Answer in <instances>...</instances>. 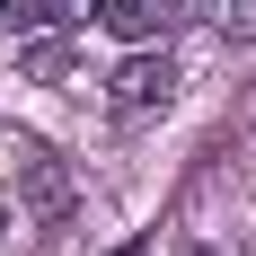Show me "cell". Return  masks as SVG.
<instances>
[{
    "label": "cell",
    "mask_w": 256,
    "mask_h": 256,
    "mask_svg": "<svg viewBox=\"0 0 256 256\" xmlns=\"http://www.w3.org/2000/svg\"><path fill=\"white\" fill-rule=\"evenodd\" d=\"M168 98H177L168 44H142L132 62H115V80H106V115H115V124H142V115H159Z\"/></svg>",
    "instance_id": "cell-1"
},
{
    "label": "cell",
    "mask_w": 256,
    "mask_h": 256,
    "mask_svg": "<svg viewBox=\"0 0 256 256\" xmlns=\"http://www.w3.org/2000/svg\"><path fill=\"white\" fill-rule=\"evenodd\" d=\"M18 212L44 221V230L71 221V168H62L53 150H26V159H18Z\"/></svg>",
    "instance_id": "cell-2"
},
{
    "label": "cell",
    "mask_w": 256,
    "mask_h": 256,
    "mask_svg": "<svg viewBox=\"0 0 256 256\" xmlns=\"http://www.w3.org/2000/svg\"><path fill=\"white\" fill-rule=\"evenodd\" d=\"M194 9H204V0H106V26H115L124 44H168Z\"/></svg>",
    "instance_id": "cell-3"
},
{
    "label": "cell",
    "mask_w": 256,
    "mask_h": 256,
    "mask_svg": "<svg viewBox=\"0 0 256 256\" xmlns=\"http://www.w3.org/2000/svg\"><path fill=\"white\" fill-rule=\"evenodd\" d=\"M71 62H80L71 26H44V36H26V44H18V71H26V80H71Z\"/></svg>",
    "instance_id": "cell-4"
},
{
    "label": "cell",
    "mask_w": 256,
    "mask_h": 256,
    "mask_svg": "<svg viewBox=\"0 0 256 256\" xmlns=\"http://www.w3.org/2000/svg\"><path fill=\"white\" fill-rule=\"evenodd\" d=\"M204 18L230 36V44H256V0H204Z\"/></svg>",
    "instance_id": "cell-5"
},
{
    "label": "cell",
    "mask_w": 256,
    "mask_h": 256,
    "mask_svg": "<svg viewBox=\"0 0 256 256\" xmlns=\"http://www.w3.org/2000/svg\"><path fill=\"white\" fill-rule=\"evenodd\" d=\"M36 9V26H88V18H106V0H26Z\"/></svg>",
    "instance_id": "cell-6"
},
{
    "label": "cell",
    "mask_w": 256,
    "mask_h": 256,
    "mask_svg": "<svg viewBox=\"0 0 256 256\" xmlns=\"http://www.w3.org/2000/svg\"><path fill=\"white\" fill-rule=\"evenodd\" d=\"M115 256H150V248H142V238H124V248H115Z\"/></svg>",
    "instance_id": "cell-7"
},
{
    "label": "cell",
    "mask_w": 256,
    "mask_h": 256,
    "mask_svg": "<svg viewBox=\"0 0 256 256\" xmlns=\"http://www.w3.org/2000/svg\"><path fill=\"white\" fill-rule=\"evenodd\" d=\"M0 9H9V0H0Z\"/></svg>",
    "instance_id": "cell-8"
},
{
    "label": "cell",
    "mask_w": 256,
    "mask_h": 256,
    "mask_svg": "<svg viewBox=\"0 0 256 256\" xmlns=\"http://www.w3.org/2000/svg\"><path fill=\"white\" fill-rule=\"evenodd\" d=\"M194 256H204V248H194Z\"/></svg>",
    "instance_id": "cell-9"
}]
</instances>
